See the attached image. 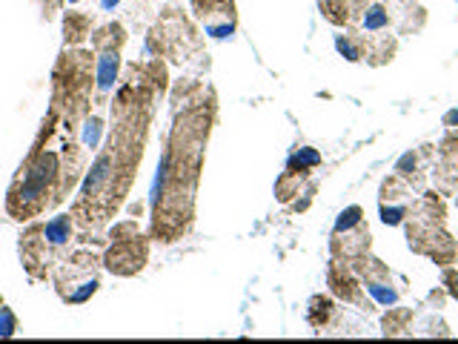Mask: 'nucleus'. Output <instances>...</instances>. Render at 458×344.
<instances>
[{"label":"nucleus","instance_id":"obj_1","mask_svg":"<svg viewBox=\"0 0 458 344\" xmlns=\"http://www.w3.org/2000/svg\"><path fill=\"white\" fill-rule=\"evenodd\" d=\"M81 146L69 138L63 141L61 152L35 143L29 158L21 163L18 176L9 187L6 210L18 221L38 218L49 207H55L63 193H69L78 181V169H81V155H75Z\"/></svg>","mask_w":458,"mask_h":344},{"label":"nucleus","instance_id":"obj_2","mask_svg":"<svg viewBox=\"0 0 458 344\" xmlns=\"http://www.w3.org/2000/svg\"><path fill=\"white\" fill-rule=\"evenodd\" d=\"M92 55L78 49V46H66L61 52V61L55 66L52 75V112L63 115L61 126L69 129V123H78L86 115L89 106V89H92Z\"/></svg>","mask_w":458,"mask_h":344},{"label":"nucleus","instance_id":"obj_3","mask_svg":"<svg viewBox=\"0 0 458 344\" xmlns=\"http://www.w3.org/2000/svg\"><path fill=\"white\" fill-rule=\"evenodd\" d=\"M101 264H103V258H98L89 250H78L69 258H63L55 270L58 295L66 304H86L101 290V275H98Z\"/></svg>","mask_w":458,"mask_h":344},{"label":"nucleus","instance_id":"obj_4","mask_svg":"<svg viewBox=\"0 0 458 344\" xmlns=\"http://www.w3.org/2000/svg\"><path fill=\"white\" fill-rule=\"evenodd\" d=\"M146 258H149V244L141 236L138 221L135 218L118 221L109 230V250L103 256V267L112 275L129 278V275H138L146 267Z\"/></svg>","mask_w":458,"mask_h":344},{"label":"nucleus","instance_id":"obj_5","mask_svg":"<svg viewBox=\"0 0 458 344\" xmlns=\"http://www.w3.org/2000/svg\"><path fill=\"white\" fill-rule=\"evenodd\" d=\"M52 247H49V241L44 238V224H32L24 236H21V261H24V267L29 270V275L32 278H46V273H49V264H55L52 261Z\"/></svg>","mask_w":458,"mask_h":344},{"label":"nucleus","instance_id":"obj_6","mask_svg":"<svg viewBox=\"0 0 458 344\" xmlns=\"http://www.w3.org/2000/svg\"><path fill=\"white\" fill-rule=\"evenodd\" d=\"M118 81H121V52H98V58H95V92H98L101 103L118 86Z\"/></svg>","mask_w":458,"mask_h":344},{"label":"nucleus","instance_id":"obj_7","mask_svg":"<svg viewBox=\"0 0 458 344\" xmlns=\"http://www.w3.org/2000/svg\"><path fill=\"white\" fill-rule=\"evenodd\" d=\"M44 238L49 241V247H52L55 253L63 250V247H69L72 238H75V216L61 213V216L49 218V221L44 224Z\"/></svg>","mask_w":458,"mask_h":344},{"label":"nucleus","instance_id":"obj_8","mask_svg":"<svg viewBox=\"0 0 458 344\" xmlns=\"http://www.w3.org/2000/svg\"><path fill=\"white\" fill-rule=\"evenodd\" d=\"M92 35V15L89 12H63V44L81 46Z\"/></svg>","mask_w":458,"mask_h":344},{"label":"nucleus","instance_id":"obj_9","mask_svg":"<svg viewBox=\"0 0 458 344\" xmlns=\"http://www.w3.org/2000/svg\"><path fill=\"white\" fill-rule=\"evenodd\" d=\"M89 38H92V49L95 52H121L126 46V29L121 24H115V21L101 26V29H95Z\"/></svg>","mask_w":458,"mask_h":344},{"label":"nucleus","instance_id":"obj_10","mask_svg":"<svg viewBox=\"0 0 458 344\" xmlns=\"http://www.w3.org/2000/svg\"><path fill=\"white\" fill-rule=\"evenodd\" d=\"M103 118H98V115H92V118H86L83 121V126H81V143H83V149H98V143H101V138H103Z\"/></svg>","mask_w":458,"mask_h":344},{"label":"nucleus","instance_id":"obj_11","mask_svg":"<svg viewBox=\"0 0 458 344\" xmlns=\"http://www.w3.org/2000/svg\"><path fill=\"white\" fill-rule=\"evenodd\" d=\"M203 32L215 41H226L235 32V18H220V21H203Z\"/></svg>","mask_w":458,"mask_h":344},{"label":"nucleus","instance_id":"obj_12","mask_svg":"<svg viewBox=\"0 0 458 344\" xmlns=\"http://www.w3.org/2000/svg\"><path fill=\"white\" fill-rule=\"evenodd\" d=\"M12 335H18V315L6 304H0V338H12Z\"/></svg>","mask_w":458,"mask_h":344},{"label":"nucleus","instance_id":"obj_13","mask_svg":"<svg viewBox=\"0 0 458 344\" xmlns=\"http://www.w3.org/2000/svg\"><path fill=\"white\" fill-rule=\"evenodd\" d=\"M361 207H347L341 216H338V224H335V233H347V230H352V227H358L361 224Z\"/></svg>","mask_w":458,"mask_h":344},{"label":"nucleus","instance_id":"obj_14","mask_svg":"<svg viewBox=\"0 0 458 344\" xmlns=\"http://www.w3.org/2000/svg\"><path fill=\"white\" fill-rule=\"evenodd\" d=\"M384 26H387V12H384L381 6L367 9V15H364V29H367V32H378V29H384Z\"/></svg>","mask_w":458,"mask_h":344},{"label":"nucleus","instance_id":"obj_15","mask_svg":"<svg viewBox=\"0 0 458 344\" xmlns=\"http://www.w3.org/2000/svg\"><path fill=\"white\" fill-rule=\"evenodd\" d=\"M367 290H370L381 304H392V301L398 298V293H395L390 284H384V281H367Z\"/></svg>","mask_w":458,"mask_h":344},{"label":"nucleus","instance_id":"obj_16","mask_svg":"<svg viewBox=\"0 0 458 344\" xmlns=\"http://www.w3.org/2000/svg\"><path fill=\"white\" fill-rule=\"evenodd\" d=\"M290 163H298V169H304V166H315V163H321V155H318L315 149L304 146V149H298V152L292 155V161H290Z\"/></svg>","mask_w":458,"mask_h":344},{"label":"nucleus","instance_id":"obj_17","mask_svg":"<svg viewBox=\"0 0 458 344\" xmlns=\"http://www.w3.org/2000/svg\"><path fill=\"white\" fill-rule=\"evenodd\" d=\"M332 290L338 293V295H344V298H355V284H352V278L350 275H344V278H335V273H332Z\"/></svg>","mask_w":458,"mask_h":344},{"label":"nucleus","instance_id":"obj_18","mask_svg":"<svg viewBox=\"0 0 458 344\" xmlns=\"http://www.w3.org/2000/svg\"><path fill=\"white\" fill-rule=\"evenodd\" d=\"M404 213H407L404 207H387V204L381 207V216H384V224H398V221L404 218Z\"/></svg>","mask_w":458,"mask_h":344},{"label":"nucleus","instance_id":"obj_19","mask_svg":"<svg viewBox=\"0 0 458 344\" xmlns=\"http://www.w3.org/2000/svg\"><path fill=\"white\" fill-rule=\"evenodd\" d=\"M335 46H338V52H344L350 61H358V58H361V52H358L347 38H338V44H335Z\"/></svg>","mask_w":458,"mask_h":344},{"label":"nucleus","instance_id":"obj_20","mask_svg":"<svg viewBox=\"0 0 458 344\" xmlns=\"http://www.w3.org/2000/svg\"><path fill=\"white\" fill-rule=\"evenodd\" d=\"M123 4V0H98V6H101V12H115L118 6Z\"/></svg>","mask_w":458,"mask_h":344},{"label":"nucleus","instance_id":"obj_21","mask_svg":"<svg viewBox=\"0 0 458 344\" xmlns=\"http://www.w3.org/2000/svg\"><path fill=\"white\" fill-rule=\"evenodd\" d=\"M455 121H458V109H455V112H449V115H447V123H455Z\"/></svg>","mask_w":458,"mask_h":344},{"label":"nucleus","instance_id":"obj_22","mask_svg":"<svg viewBox=\"0 0 458 344\" xmlns=\"http://www.w3.org/2000/svg\"><path fill=\"white\" fill-rule=\"evenodd\" d=\"M447 281H449V284H455V278H452V273H447ZM452 293H458V287H452Z\"/></svg>","mask_w":458,"mask_h":344},{"label":"nucleus","instance_id":"obj_23","mask_svg":"<svg viewBox=\"0 0 458 344\" xmlns=\"http://www.w3.org/2000/svg\"><path fill=\"white\" fill-rule=\"evenodd\" d=\"M66 4H69V6H75V4H83V0H66Z\"/></svg>","mask_w":458,"mask_h":344},{"label":"nucleus","instance_id":"obj_24","mask_svg":"<svg viewBox=\"0 0 458 344\" xmlns=\"http://www.w3.org/2000/svg\"><path fill=\"white\" fill-rule=\"evenodd\" d=\"M0 304H4V301H0Z\"/></svg>","mask_w":458,"mask_h":344}]
</instances>
